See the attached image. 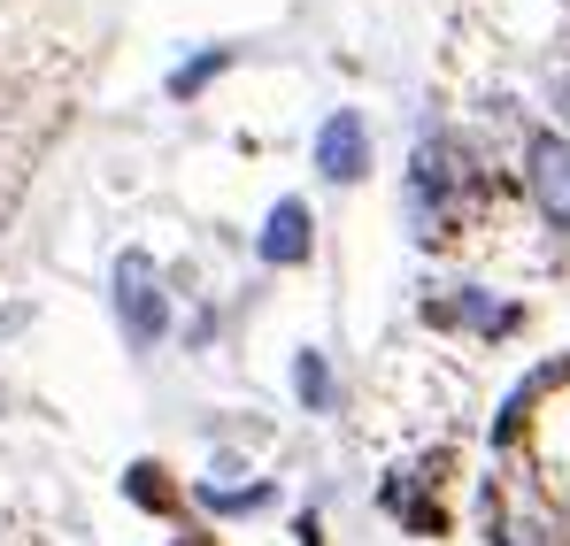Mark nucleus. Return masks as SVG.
I'll list each match as a JSON object with an SVG mask.
<instances>
[{
  "instance_id": "obj_1",
  "label": "nucleus",
  "mask_w": 570,
  "mask_h": 546,
  "mask_svg": "<svg viewBox=\"0 0 570 546\" xmlns=\"http://www.w3.org/2000/svg\"><path fill=\"white\" fill-rule=\"evenodd\" d=\"M116 324L131 347H163V331H170V292H163V270L147 255L116 262Z\"/></svg>"
},
{
  "instance_id": "obj_2",
  "label": "nucleus",
  "mask_w": 570,
  "mask_h": 546,
  "mask_svg": "<svg viewBox=\"0 0 570 546\" xmlns=\"http://www.w3.org/2000/svg\"><path fill=\"white\" fill-rule=\"evenodd\" d=\"M478 170H471V155L448 139V131H424L416 139V208L432 200V224L448 216V192H471Z\"/></svg>"
},
{
  "instance_id": "obj_3",
  "label": "nucleus",
  "mask_w": 570,
  "mask_h": 546,
  "mask_svg": "<svg viewBox=\"0 0 570 546\" xmlns=\"http://www.w3.org/2000/svg\"><path fill=\"white\" fill-rule=\"evenodd\" d=\"M316 170L332 185H355L371 170V123H363L355 108H332V116L316 123Z\"/></svg>"
},
{
  "instance_id": "obj_4",
  "label": "nucleus",
  "mask_w": 570,
  "mask_h": 546,
  "mask_svg": "<svg viewBox=\"0 0 570 546\" xmlns=\"http://www.w3.org/2000/svg\"><path fill=\"white\" fill-rule=\"evenodd\" d=\"M308 247H316V216H308V200H278V208L263 216L255 255H263L271 270H293V262H308Z\"/></svg>"
},
{
  "instance_id": "obj_5",
  "label": "nucleus",
  "mask_w": 570,
  "mask_h": 546,
  "mask_svg": "<svg viewBox=\"0 0 570 546\" xmlns=\"http://www.w3.org/2000/svg\"><path fill=\"white\" fill-rule=\"evenodd\" d=\"M524 178H532V200H540V208L570 231V139H556V131H548V139H532Z\"/></svg>"
},
{
  "instance_id": "obj_6",
  "label": "nucleus",
  "mask_w": 570,
  "mask_h": 546,
  "mask_svg": "<svg viewBox=\"0 0 570 546\" xmlns=\"http://www.w3.org/2000/svg\"><path fill=\"white\" fill-rule=\"evenodd\" d=\"M424 316H440V324H471V331H509L517 324V308H501V300H448V308H424Z\"/></svg>"
},
{
  "instance_id": "obj_7",
  "label": "nucleus",
  "mask_w": 570,
  "mask_h": 546,
  "mask_svg": "<svg viewBox=\"0 0 570 546\" xmlns=\"http://www.w3.org/2000/svg\"><path fill=\"white\" fill-rule=\"evenodd\" d=\"M224 70H232V47H208V54L178 62V70H170V100H193V92L208 86V78H224Z\"/></svg>"
},
{
  "instance_id": "obj_8",
  "label": "nucleus",
  "mask_w": 570,
  "mask_h": 546,
  "mask_svg": "<svg viewBox=\"0 0 570 546\" xmlns=\"http://www.w3.org/2000/svg\"><path fill=\"white\" fill-rule=\"evenodd\" d=\"M293 393H301L308 408H332V369H324L316 347H301V363H293Z\"/></svg>"
},
{
  "instance_id": "obj_9",
  "label": "nucleus",
  "mask_w": 570,
  "mask_h": 546,
  "mask_svg": "<svg viewBox=\"0 0 570 546\" xmlns=\"http://www.w3.org/2000/svg\"><path fill=\"white\" fill-rule=\"evenodd\" d=\"M200 500L208 508H271V485H247V493L239 485H200Z\"/></svg>"
},
{
  "instance_id": "obj_10",
  "label": "nucleus",
  "mask_w": 570,
  "mask_h": 546,
  "mask_svg": "<svg viewBox=\"0 0 570 546\" xmlns=\"http://www.w3.org/2000/svg\"><path fill=\"white\" fill-rule=\"evenodd\" d=\"M131 500H139V508H163V500H170V493H163V469H155V461H139V469H131Z\"/></svg>"
}]
</instances>
